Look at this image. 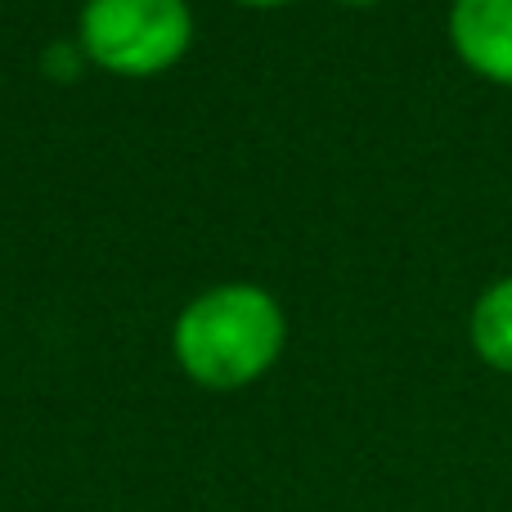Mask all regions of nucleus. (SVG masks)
<instances>
[{"label":"nucleus","instance_id":"f257e3e1","mask_svg":"<svg viewBox=\"0 0 512 512\" xmlns=\"http://www.w3.org/2000/svg\"><path fill=\"white\" fill-rule=\"evenodd\" d=\"M288 342L283 306L256 283H221L176 315L171 351L189 382L239 391L274 369Z\"/></svg>","mask_w":512,"mask_h":512},{"label":"nucleus","instance_id":"20e7f679","mask_svg":"<svg viewBox=\"0 0 512 512\" xmlns=\"http://www.w3.org/2000/svg\"><path fill=\"white\" fill-rule=\"evenodd\" d=\"M468 337L472 351L499 373H512V274L495 279L486 292L477 297L468 319Z\"/></svg>","mask_w":512,"mask_h":512},{"label":"nucleus","instance_id":"39448f33","mask_svg":"<svg viewBox=\"0 0 512 512\" xmlns=\"http://www.w3.org/2000/svg\"><path fill=\"white\" fill-rule=\"evenodd\" d=\"M239 5H252V9H279V5H292V0H239Z\"/></svg>","mask_w":512,"mask_h":512},{"label":"nucleus","instance_id":"7ed1b4c3","mask_svg":"<svg viewBox=\"0 0 512 512\" xmlns=\"http://www.w3.org/2000/svg\"><path fill=\"white\" fill-rule=\"evenodd\" d=\"M445 32L463 68L512 90V0H454Z\"/></svg>","mask_w":512,"mask_h":512},{"label":"nucleus","instance_id":"423d86ee","mask_svg":"<svg viewBox=\"0 0 512 512\" xmlns=\"http://www.w3.org/2000/svg\"><path fill=\"white\" fill-rule=\"evenodd\" d=\"M342 5H378V0H342Z\"/></svg>","mask_w":512,"mask_h":512},{"label":"nucleus","instance_id":"f03ea898","mask_svg":"<svg viewBox=\"0 0 512 512\" xmlns=\"http://www.w3.org/2000/svg\"><path fill=\"white\" fill-rule=\"evenodd\" d=\"M86 63L113 77H158L194 41L189 0H86L77 23Z\"/></svg>","mask_w":512,"mask_h":512}]
</instances>
